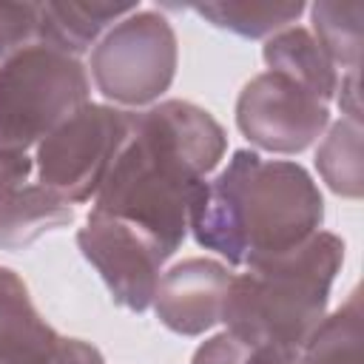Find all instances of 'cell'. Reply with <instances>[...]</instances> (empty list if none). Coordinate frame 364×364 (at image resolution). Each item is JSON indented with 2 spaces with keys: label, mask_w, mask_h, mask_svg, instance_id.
Listing matches in <instances>:
<instances>
[{
  "label": "cell",
  "mask_w": 364,
  "mask_h": 364,
  "mask_svg": "<svg viewBox=\"0 0 364 364\" xmlns=\"http://www.w3.org/2000/svg\"><path fill=\"white\" fill-rule=\"evenodd\" d=\"M139 3H97V0H48L40 3L37 43L60 48L77 60L91 54L102 34L122 17L136 11Z\"/></svg>",
  "instance_id": "obj_11"
},
{
  "label": "cell",
  "mask_w": 364,
  "mask_h": 364,
  "mask_svg": "<svg viewBox=\"0 0 364 364\" xmlns=\"http://www.w3.org/2000/svg\"><path fill=\"white\" fill-rule=\"evenodd\" d=\"M341 264L344 239L333 230H318L282 256L242 267L225 293V333L245 347H301L327 316Z\"/></svg>",
  "instance_id": "obj_3"
},
{
  "label": "cell",
  "mask_w": 364,
  "mask_h": 364,
  "mask_svg": "<svg viewBox=\"0 0 364 364\" xmlns=\"http://www.w3.org/2000/svg\"><path fill=\"white\" fill-rule=\"evenodd\" d=\"M0 364H105L102 353L71 336H60L37 310L28 284L0 267Z\"/></svg>",
  "instance_id": "obj_9"
},
{
  "label": "cell",
  "mask_w": 364,
  "mask_h": 364,
  "mask_svg": "<svg viewBox=\"0 0 364 364\" xmlns=\"http://www.w3.org/2000/svg\"><path fill=\"white\" fill-rule=\"evenodd\" d=\"M71 222L74 205H68L40 182H28L0 202V250H26L46 233L68 228Z\"/></svg>",
  "instance_id": "obj_12"
},
{
  "label": "cell",
  "mask_w": 364,
  "mask_h": 364,
  "mask_svg": "<svg viewBox=\"0 0 364 364\" xmlns=\"http://www.w3.org/2000/svg\"><path fill=\"white\" fill-rule=\"evenodd\" d=\"M34 176V159L17 151H0V202L28 185Z\"/></svg>",
  "instance_id": "obj_20"
},
{
  "label": "cell",
  "mask_w": 364,
  "mask_h": 364,
  "mask_svg": "<svg viewBox=\"0 0 364 364\" xmlns=\"http://www.w3.org/2000/svg\"><path fill=\"white\" fill-rule=\"evenodd\" d=\"M316 171L333 193L344 199H361L364 193L361 122L341 117L327 125L316 148Z\"/></svg>",
  "instance_id": "obj_16"
},
{
  "label": "cell",
  "mask_w": 364,
  "mask_h": 364,
  "mask_svg": "<svg viewBox=\"0 0 364 364\" xmlns=\"http://www.w3.org/2000/svg\"><path fill=\"white\" fill-rule=\"evenodd\" d=\"M310 34L338 68V74L361 68L364 0H318L310 9Z\"/></svg>",
  "instance_id": "obj_14"
},
{
  "label": "cell",
  "mask_w": 364,
  "mask_h": 364,
  "mask_svg": "<svg viewBox=\"0 0 364 364\" xmlns=\"http://www.w3.org/2000/svg\"><path fill=\"white\" fill-rule=\"evenodd\" d=\"M330 122V102L282 71L264 68L236 97V128L259 154L296 156L316 145Z\"/></svg>",
  "instance_id": "obj_7"
},
{
  "label": "cell",
  "mask_w": 364,
  "mask_h": 364,
  "mask_svg": "<svg viewBox=\"0 0 364 364\" xmlns=\"http://www.w3.org/2000/svg\"><path fill=\"white\" fill-rule=\"evenodd\" d=\"M40 3H6L0 0V68L26 46L37 43Z\"/></svg>",
  "instance_id": "obj_18"
},
{
  "label": "cell",
  "mask_w": 364,
  "mask_h": 364,
  "mask_svg": "<svg viewBox=\"0 0 364 364\" xmlns=\"http://www.w3.org/2000/svg\"><path fill=\"white\" fill-rule=\"evenodd\" d=\"M242 361H245V347L225 330L205 338L191 355V364H242Z\"/></svg>",
  "instance_id": "obj_19"
},
{
  "label": "cell",
  "mask_w": 364,
  "mask_h": 364,
  "mask_svg": "<svg viewBox=\"0 0 364 364\" xmlns=\"http://www.w3.org/2000/svg\"><path fill=\"white\" fill-rule=\"evenodd\" d=\"M333 102H338V108H341V117H344V119L361 122L358 71H347V74H341V80H338V88H336V97H333Z\"/></svg>",
  "instance_id": "obj_21"
},
{
  "label": "cell",
  "mask_w": 364,
  "mask_h": 364,
  "mask_svg": "<svg viewBox=\"0 0 364 364\" xmlns=\"http://www.w3.org/2000/svg\"><path fill=\"white\" fill-rule=\"evenodd\" d=\"M128 134L131 111L85 102L34 148V176L68 205L91 202Z\"/></svg>",
  "instance_id": "obj_6"
},
{
  "label": "cell",
  "mask_w": 364,
  "mask_h": 364,
  "mask_svg": "<svg viewBox=\"0 0 364 364\" xmlns=\"http://www.w3.org/2000/svg\"><path fill=\"white\" fill-rule=\"evenodd\" d=\"M179 43L159 9H136L91 48L88 77L100 97L122 111L151 108L176 77Z\"/></svg>",
  "instance_id": "obj_5"
},
{
  "label": "cell",
  "mask_w": 364,
  "mask_h": 364,
  "mask_svg": "<svg viewBox=\"0 0 364 364\" xmlns=\"http://www.w3.org/2000/svg\"><path fill=\"white\" fill-rule=\"evenodd\" d=\"M225 151V128L188 100L131 111V134L91 210L134 225L171 259L191 233V210Z\"/></svg>",
  "instance_id": "obj_1"
},
{
  "label": "cell",
  "mask_w": 364,
  "mask_h": 364,
  "mask_svg": "<svg viewBox=\"0 0 364 364\" xmlns=\"http://www.w3.org/2000/svg\"><path fill=\"white\" fill-rule=\"evenodd\" d=\"M262 60L270 71H282V74L293 77L296 82L307 85L310 91H316L321 100L333 102L341 74L330 63V57L321 51V46L310 34V28L290 26V28L267 37L264 48H262Z\"/></svg>",
  "instance_id": "obj_13"
},
{
  "label": "cell",
  "mask_w": 364,
  "mask_h": 364,
  "mask_svg": "<svg viewBox=\"0 0 364 364\" xmlns=\"http://www.w3.org/2000/svg\"><path fill=\"white\" fill-rule=\"evenodd\" d=\"M324 199L313 176L293 159H264L253 148L230 154L205 182L191 233L228 267H247L304 245L321 230Z\"/></svg>",
  "instance_id": "obj_2"
},
{
  "label": "cell",
  "mask_w": 364,
  "mask_h": 364,
  "mask_svg": "<svg viewBox=\"0 0 364 364\" xmlns=\"http://www.w3.org/2000/svg\"><path fill=\"white\" fill-rule=\"evenodd\" d=\"M91 102L82 60L31 43L0 68V151L28 154L60 122Z\"/></svg>",
  "instance_id": "obj_4"
},
{
  "label": "cell",
  "mask_w": 364,
  "mask_h": 364,
  "mask_svg": "<svg viewBox=\"0 0 364 364\" xmlns=\"http://www.w3.org/2000/svg\"><path fill=\"white\" fill-rule=\"evenodd\" d=\"M233 273L236 270L222 259L205 256H191L171 264L162 270L151 301L156 321L185 338L210 333L216 324H222V304Z\"/></svg>",
  "instance_id": "obj_10"
},
{
  "label": "cell",
  "mask_w": 364,
  "mask_h": 364,
  "mask_svg": "<svg viewBox=\"0 0 364 364\" xmlns=\"http://www.w3.org/2000/svg\"><path fill=\"white\" fill-rule=\"evenodd\" d=\"M77 247L100 273L114 304L128 313H145L151 307L168 262L165 250L151 236L117 216L91 210L77 230Z\"/></svg>",
  "instance_id": "obj_8"
},
{
  "label": "cell",
  "mask_w": 364,
  "mask_h": 364,
  "mask_svg": "<svg viewBox=\"0 0 364 364\" xmlns=\"http://www.w3.org/2000/svg\"><path fill=\"white\" fill-rule=\"evenodd\" d=\"M304 3H264V0H245V3H193L188 11H193L199 20L210 23L219 31H230L245 40H267L290 26L304 14Z\"/></svg>",
  "instance_id": "obj_15"
},
{
  "label": "cell",
  "mask_w": 364,
  "mask_h": 364,
  "mask_svg": "<svg viewBox=\"0 0 364 364\" xmlns=\"http://www.w3.org/2000/svg\"><path fill=\"white\" fill-rule=\"evenodd\" d=\"M361 293L327 313L299 347V364H361Z\"/></svg>",
  "instance_id": "obj_17"
},
{
  "label": "cell",
  "mask_w": 364,
  "mask_h": 364,
  "mask_svg": "<svg viewBox=\"0 0 364 364\" xmlns=\"http://www.w3.org/2000/svg\"><path fill=\"white\" fill-rule=\"evenodd\" d=\"M242 364H299V347H279V344L245 347Z\"/></svg>",
  "instance_id": "obj_22"
}]
</instances>
